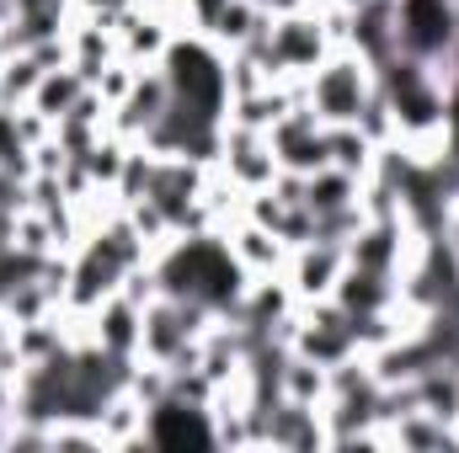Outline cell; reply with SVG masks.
<instances>
[{"label": "cell", "mask_w": 459, "mask_h": 453, "mask_svg": "<svg viewBox=\"0 0 459 453\" xmlns=\"http://www.w3.org/2000/svg\"><path fill=\"white\" fill-rule=\"evenodd\" d=\"M144 438L182 449V443H220V427L209 422L204 406H182V400H155L144 406Z\"/></svg>", "instance_id": "6da1fadb"}]
</instances>
